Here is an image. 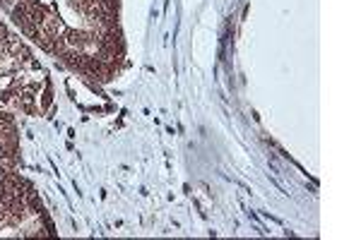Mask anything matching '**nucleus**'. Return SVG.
<instances>
[{"mask_svg":"<svg viewBox=\"0 0 361 240\" xmlns=\"http://www.w3.org/2000/svg\"><path fill=\"white\" fill-rule=\"evenodd\" d=\"M7 41H10V31L5 24H0V43H7Z\"/></svg>","mask_w":361,"mask_h":240,"instance_id":"f257e3e1","label":"nucleus"}]
</instances>
